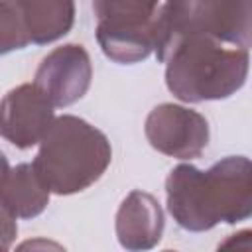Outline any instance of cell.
I'll list each match as a JSON object with an SVG mask.
<instances>
[{
    "label": "cell",
    "instance_id": "cell-12",
    "mask_svg": "<svg viewBox=\"0 0 252 252\" xmlns=\"http://www.w3.org/2000/svg\"><path fill=\"white\" fill-rule=\"evenodd\" d=\"M30 35L14 0H0V55L30 45Z\"/></svg>",
    "mask_w": 252,
    "mask_h": 252
},
{
    "label": "cell",
    "instance_id": "cell-3",
    "mask_svg": "<svg viewBox=\"0 0 252 252\" xmlns=\"http://www.w3.org/2000/svg\"><path fill=\"white\" fill-rule=\"evenodd\" d=\"M161 63L165 85L175 98L205 102L228 98L244 87L250 53L211 37H183L171 45Z\"/></svg>",
    "mask_w": 252,
    "mask_h": 252
},
{
    "label": "cell",
    "instance_id": "cell-1",
    "mask_svg": "<svg viewBox=\"0 0 252 252\" xmlns=\"http://www.w3.org/2000/svg\"><path fill=\"white\" fill-rule=\"evenodd\" d=\"M167 211L189 232H205L219 222L236 224L252 215V165L244 156H228L207 171L179 163L165 179Z\"/></svg>",
    "mask_w": 252,
    "mask_h": 252
},
{
    "label": "cell",
    "instance_id": "cell-9",
    "mask_svg": "<svg viewBox=\"0 0 252 252\" xmlns=\"http://www.w3.org/2000/svg\"><path fill=\"white\" fill-rule=\"evenodd\" d=\"M163 234V211L146 191H130L116 213V238L126 250H150Z\"/></svg>",
    "mask_w": 252,
    "mask_h": 252
},
{
    "label": "cell",
    "instance_id": "cell-4",
    "mask_svg": "<svg viewBox=\"0 0 252 252\" xmlns=\"http://www.w3.org/2000/svg\"><path fill=\"white\" fill-rule=\"evenodd\" d=\"M183 37H211L250 49L252 0H165L154 26L158 61Z\"/></svg>",
    "mask_w": 252,
    "mask_h": 252
},
{
    "label": "cell",
    "instance_id": "cell-5",
    "mask_svg": "<svg viewBox=\"0 0 252 252\" xmlns=\"http://www.w3.org/2000/svg\"><path fill=\"white\" fill-rule=\"evenodd\" d=\"M96 41L120 65L144 61L154 51V26L159 0H93Z\"/></svg>",
    "mask_w": 252,
    "mask_h": 252
},
{
    "label": "cell",
    "instance_id": "cell-10",
    "mask_svg": "<svg viewBox=\"0 0 252 252\" xmlns=\"http://www.w3.org/2000/svg\"><path fill=\"white\" fill-rule=\"evenodd\" d=\"M14 4L35 45L57 41L75 24V0H14Z\"/></svg>",
    "mask_w": 252,
    "mask_h": 252
},
{
    "label": "cell",
    "instance_id": "cell-11",
    "mask_svg": "<svg viewBox=\"0 0 252 252\" xmlns=\"http://www.w3.org/2000/svg\"><path fill=\"white\" fill-rule=\"evenodd\" d=\"M0 201L16 219H33L49 203V189L41 183L32 163L10 167L0 183Z\"/></svg>",
    "mask_w": 252,
    "mask_h": 252
},
{
    "label": "cell",
    "instance_id": "cell-7",
    "mask_svg": "<svg viewBox=\"0 0 252 252\" xmlns=\"http://www.w3.org/2000/svg\"><path fill=\"white\" fill-rule=\"evenodd\" d=\"M91 79L93 65L87 49L79 43H65L41 59L33 85L55 108H65L87 94Z\"/></svg>",
    "mask_w": 252,
    "mask_h": 252
},
{
    "label": "cell",
    "instance_id": "cell-2",
    "mask_svg": "<svg viewBox=\"0 0 252 252\" xmlns=\"http://www.w3.org/2000/svg\"><path fill=\"white\" fill-rule=\"evenodd\" d=\"M112 161L108 138L87 120L63 114L53 118L32 161L37 177L55 195L85 191Z\"/></svg>",
    "mask_w": 252,
    "mask_h": 252
},
{
    "label": "cell",
    "instance_id": "cell-6",
    "mask_svg": "<svg viewBox=\"0 0 252 252\" xmlns=\"http://www.w3.org/2000/svg\"><path fill=\"white\" fill-rule=\"evenodd\" d=\"M144 132L154 150L177 159H195L209 144L207 118L197 110L173 102L152 108Z\"/></svg>",
    "mask_w": 252,
    "mask_h": 252
},
{
    "label": "cell",
    "instance_id": "cell-8",
    "mask_svg": "<svg viewBox=\"0 0 252 252\" xmlns=\"http://www.w3.org/2000/svg\"><path fill=\"white\" fill-rule=\"evenodd\" d=\"M53 108L33 83H24L0 100V134L20 150L33 148L51 126Z\"/></svg>",
    "mask_w": 252,
    "mask_h": 252
},
{
    "label": "cell",
    "instance_id": "cell-14",
    "mask_svg": "<svg viewBox=\"0 0 252 252\" xmlns=\"http://www.w3.org/2000/svg\"><path fill=\"white\" fill-rule=\"evenodd\" d=\"M10 171V163H8V159H6V156L0 152V183L4 181V177H6V173Z\"/></svg>",
    "mask_w": 252,
    "mask_h": 252
},
{
    "label": "cell",
    "instance_id": "cell-13",
    "mask_svg": "<svg viewBox=\"0 0 252 252\" xmlns=\"http://www.w3.org/2000/svg\"><path fill=\"white\" fill-rule=\"evenodd\" d=\"M18 234V222L16 217L6 209V205L0 201V250H8Z\"/></svg>",
    "mask_w": 252,
    "mask_h": 252
}]
</instances>
